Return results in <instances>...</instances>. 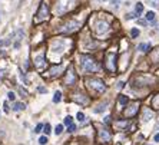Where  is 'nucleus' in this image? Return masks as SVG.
<instances>
[{"label": "nucleus", "mask_w": 159, "mask_h": 145, "mask_svg": "<svg viewBox=\"0 0 159 145\" xmlns=\"http://www.w3.org/2000/svg\"><path fill=\"white\" fill-rule=\"evenodd\" d=\"M82 68L86 72H95V71H97L99 66L96 65V62L92 58H89V56H82Z\"/></svg>", "instance_id": "obj_1"}, {"label": "nucleus", "mask_w": 159, "mask_h": 145, "mask_svg": "<svg viewBox=\"0 0 159 145\" xmlns=\"http://www.w3.org/2000/svg\"><path fill=\"white\" fill-rule=\"evenodd\" d=\"M47 16H49V7H47L46 2H42L40 7H39L37 13H36V23H40L43 20H46Z\"/></svg>", "instance_id": "obj_2"}, {"label": "nucleus", "mask_w": 159, "mask_h": 145, "mask_svg": "<svg viewBox=\"0 0 159 145\" xmlns=\"http://www.w3.org/2000/svg\"><path fill=\"white\" fill-rule=\"evenodd\" d=\"M106 66H108V69H109L110 72H115L116 71V55L115 53H108V56H106Z\"/></svg>", "instance_id": "obj_3"}, {"label": "nucleus", "mask_w": 159, "mask_h": 145, "mask_svg": "<svg viewBox=\"0 0 159 145\" xmlns=\"http://www.w3.org/2000/svg\"><path fill=\"white\" fill-rule=\"evenodd\" d=\"M89 84H90V86L93 88V89H96L97 92H103V91H106V85L103 84L100 79H92V80H89Z\"/></svg>", "instance_id": "obj_4"}, {"label": "nucleus", "mask_w": 159, "mask_h": 145, "mask_svg": "<svg viewBox=\"0 0 159 145\" xmlns=\"http://www.w3.org/2000/svg\"><path fill=\"white\" fill-rule=\"evenodd\" d=\"M34 65H36V68H43V65H44V55L43 53H40L39 56L34 58Z\"/></svg>", "instance_id": "obj_5"}, {"label": "nucleus", "mask_w": 159, "mask_h": 145, "mask_svg": "<svg viewBox=\"0 0 159 145\" xmlns=\"http://www.w3.org/2000/svg\"><path fill=\"white\" fill-rule=\"evenodd\" d=\"M78 23L76 22H69L67 25L65 26V29H62L63 32H69V33H70V32H73V30H76V29H78Z\"/></svg>", "instance_id": "obj_6"}, {"label": "nucleus", "mask_w": 159, "mask_h": 145, "mask_svg": "<svg viewBox=\"0 0 159 145\" xmlns=\"http://www.w3.org/2000/svg\"><path fill=\"white\" fill-rule=\"evenodd\" d=\"M108 30V23H105V22H97V25H96V32L97 33H105V32Z\"/></svg>", "instance_id": "obj_7"}, {"label": "nucleus", "mask_w": 159, "mask_h": 145, "mask_svg": "<svg viewBox=\"0 0 159 145\" xmlns=\"http://www.w3.org/2000/svg\"><path fill=\"white\" fill-rule=\"evenodd\" d=\"M75 79H76V76H75V73H73V71H72V69H69L67 76H66V84H67V85H73V84H75Z\"/></svg>", "instance_id": "obj_8"}, {"label": "nucleus", "mask_w": 159, "mask_h": 145, "mask_svg": "<svg viewBox=\"0 0 159 145\" xmlns=\"http://www.w3.org/2000/svg\"><path fill=\"white\" fill-rule=\"evenodd\" d=\"M99 135H100V139H102V141H105V142H109V141H110V134L108 132V131L102 129Z\"/></svg>", "instance_id": "obj_9"}, {"label": "nucleus", "mask_w": 159, "mask_h": 145, "mask_svg": "<svg viewBox=\"0 0 159 145\" xmlns=\"http://www.w3.org/2000/svg\"><path fill=\"white\" fill-rule=\"evenodd\" d=\"M62 69H63V66L62 65H56V66H53L52 69H50V75H53V76H56V75H59L60 72H62Z\"/></svg>", "instance_id": "obj_10"}, {"label": "nucleus", "mask_w": 159, "mask_h": 145, "mask_svg": "<svg viewBox=\"0 0 159 145\" xmlns=\"http://www.w3.org/2000/svg\"><path fill=\"white\" fill-rule=\"evenodd\" d=\"M23 109H26V105L23 102H16L13 106V111H23Z\"/></svg>", "instance_id": "obj_11"}, {"label": "nucleus", "mask_w": 159, "mask_h": 145, "mask_svg": "<svg viewBox=\"0 0 159 145\" xmlns=\"http://www.w3.org/2000/svg\"><path fill=\"white\" fill-rule=\"evenodd\" d=\"M142 12H143V4L140 3V2H138V3H136V6H135V13H136V15L139 16Z\"/></svg>", "instance_id": "obj_12"}, {"label": "nucleus", "mask_w": 159, "mask_h": 145, "mask_svg": "<svg viewBox=\"0 0 159 145\" xmlns=\"http://www.w3.org/2000/svg\"><path fill=\"white\" fill-rule=\"evenodd\" d=\"M138 49H139L140 52H148V50L150 49V45L149 43H140L139 46H138Z\"/></svg>", "instance_id": "obj_13"}, {"label": "nucleus", "mask_w": 159, "mask_h": 145, "mask_svg": "<svg viewBox=\"0 0 159 145\" xmlns=\"http://www.w3.org/2000/svg\"><path fill=\"white\" fill-rule=\"evenodd\" d=\"M62 49H63V43H62V42H59V45H57V43L53 45V52H62Z\"/></svg>", "instance_id": "obj_14"}, {"label": "nucleus", "mask_w": 159, "mask_h": 145, "mask_svg": "<svg viewBox=\"0 0 159 145\" xmlns=\"http://www.w3.org/2000/svg\"><path fill=\"white\" fill-rule=\"evenodd\" d=\"M60 99H62V93H60V91L55 92V96H53V102H55V103H57V102H60Z\"/></svg>", "instance_id": "obj_15"}, {"label": "nucleus", "mask_w": 159, "mask_h": 145, "mask_svg": "<svg viewBox=\"0 0 159 145\" xmlns=\"http://www.w3.org/2000/svg\"><path fill=\"white\" fill-rule=\"evenodd\" d=\"M118 101H119V103H120V105H126L129 99H128V96H125V95H120V96H119V99H118Z\"/></svg>", "instance_id": "obj_16"}, {"label": "nucleus", "mask_w": 159, "mask_h": 145, "mask_svg": "<svg viewBox=\"0 0 159 145\" xmlns=\"http://www.w3.org/2000/svg\"><path fill=\"white\" fill-rule=\"evenodd\" d=\"M136 111H138V105H133V106H132V108L129 109L128 112H126V115H128V116H132V115L136 114Z\"/></svg>", "instance_id": "obj_17"}, {"label": "nucleus", "mask_w": 159, "mask_h": 145, "mask_svg": "<svg viewBox=\"0 0 159 145\" xmlns=\"http://www.w3.org/2000/svg\"><path fill=\"white\" fill-rule=\"evenodd\" d=\"M152 116H153V114H152L150 111H148V109H146V111H145V115H143V121H149Z\"/></svg>", "instance_id": "obj_18"}, {"label": "nucleus", "mask_w": 159, "mask_h": 145, "mask_svg": "<svg viewBox=\"0 0 159 145\" xmlns=\"http://www.w3.org/2000/svg\"><path fill=\"white\" fill-rule=\"evenodd\" d=\"M76 118H78L79 122H85V119H86V118H85V114H83V112H78Z\"/></svg>", "instance_id": "obj_19"}, {"label": "nucleus", "mask_w": 159, "mask_h": 145, "mask_svg": "<svg viewBox=\"0 0 159 145\" xmlns=\"http://www.w3.org/2000/svg\"><path fill=\"white\" fill-rule=\"evenodd\" d=\"M72 122H73V118L70 116V115H67V116L65 118V125H67V127H69V125H72Z\"/></svg>", "instance_id": "obj_20"}, {"label": "nucleus", "mask_w": 159, "mask_h": 145, "mask_svg": "<svg viewBox=\"0 0 159 145\" xmlns=\"http://www.w3.org/2000/svg\"><path fill=\"white\" fill-rule=\"evenodd\" d=\"M62 132H63V125H57V127L55 128V134H56V135H60Z\"/></svg>", "instance_id": "obj_21"}, {"label": "nucleus", "mask_w": 159, "mask_h": 145, "mask_svg": "<svg viewBox=\"0 0 159 145\" xmlns=\"http://www.w3.org/2000/svg\"><path fill=\"white\" fill-rule=\"evenodd\" d=\"M148 3L153 7H159V0H148Z\"/></svg>", "instance_id": "obj_22"}, {"label": "nucleus", "mask_w": 159, "mask_h": 145, "mask_svg": "<svg viewBox=\"0 0 159 145\" xmlns=\"http://www.w3.org/2000/svg\"><path fill=\"white\" fill-rule=\"evenodd\" d=\"M43 132L44 134H46V135H49V134H50V123H46V125H43Z\"/></svg>", "instance_id": "obj_23"}, {"label": "nucleus", "mask_w": 159, "mask_h": 145, "mask_svg": "<svg viewBox=\"0 0 159 145\" xmlns=\"http://www.w3.org/2000/svg\"><path fill=\"white\" fill-rule=\"evenodd\" d=\"M155 19V13L153 12H148L146 13V20H153Z\"/></svg>", "instance_id": "obj_24"}, {"label": "nucleus", "mask_w": 159, "mask_h": 145, "mask_svg": "<svg viewBox=\"0 0 159 145\" xmlns=\"http://www.w3.org/2000/svg\"><path fill=\"white\" fill-rule=\"evenodd\" d=\"M131 36L133 37V39H135V37H138V36H139V30H138V29H132V30H131Z\"/></svg>", "instance_id": "obj_25"}, {"label": "nucleus", "mask_w": 159, "mask_h": 145, "mask_svg": "<svg viewBox=\"0 0 159 145\" xmlns=\"http://www.w3.org/2000/svg\"><path fill=\"white\" fill-rule=\"evenodd\" d=\"M39 144H40V145H46L47 144V136H40V138H39Z\"/></svg>", "instance_id": "obj_26"}, {"label": "nucleus", "mask_w": 159, "mask_h": 145, "mask_svg": "<svg viewBox=\"0 0 159 145\" xmlns=\"http://www.w3.org/2000/svg\"><path fill=\"white\" fill-rule=\"evenodd\" d=\"M105 106H106V103H103V105H100L99 108H96V109H95V112H96V114H99V112L105 111Z\"/></svg>", "instance_id": "obj_27"}, {"label": "nucleus", "mask_w": 159, "mask_h": 145, "mask_svg": "<svg viewBox=\"0 0 159 145\" xmlns=\"http://www.w3.org/2000/svg\"><path fill=\"white\" fill-rule=\"evenodd\" d=\"M7 98H9L10 101H14V99H16V95H14L13 92H9V93H7Z\"/></svg>", "instance_id": "obj_28"}, {"label": "nucleus", "mask_w": 159, "mask_h": 145, "mask_svg": "<svg viewBox=\"0 0 159 145\" xmlns=\"http://www.w3.org/2000/svg\"><path fill=\"white\" fill-rule=\"evenodd\" d=\"M136 13H129V15H126V19H128V20H129V19H135V17H136Z\"/></svg>", "instance_id": "obj_29"}, {"label": "nucleus", "mask_w": 159, "mask_h": 145, "mask_svg": "<svg viewBox=\"0 0 159 145\" xmlns=\"http://www.w3.org/2000/svg\"><path fill=\"white\" fill-rule=\"evenodd\" d=\"M19 92H20V95H25V96H27V95H29V93H27V91H26V89H23V88H20V89H19Z\"/></svg>", "instance_id": "obj_30"}, {"label": "nucleus", "mask_w": 159, "mask_h": 145, "mask_svg": "<svg viewBox=\"0 0 159 145\" xmlns=\"http://www.w3.org/2000/svg\"><path fill=\"white\" fill-rule=\"evenodd\" d=\"M75 131H76V125H73V123L69 125V132H75Z\"/></svg>", "instance_id": "obj_31"}, {"label": "nucleus", "mask_w": 159, "mask_h": 145, "mask_svg": "<svg viewBox=\"0 0 159 145\" xmlns=\"http://www.w3.org/2000/svg\"><path fill=\"white\" fill-rule=\"evenodd\" d=\"M112 4H113L115 9H118V7H119V0H112Z\"/></svg>", "instance_id": "obj_32"}, {"label": "nucleus", "mask_w": 159, "mask_h": 145, "mask_svg": "<svg viewBox=\"0 0 159 145\" xmlns=\"http://www.w3.org/2000/svg\"><path fill=\"white\" fill-rule=\"evenodd\" d=\"M42 128H43V125H42V123H39L37 127H36V131H34V132H42Z\"/></svg>", "instance_id": "obj_33"}, {"label": "nucleus", "mask_w": 159, "mask_h": 145, "mask_svg": "<svg viewBox=\"0 0 159 145\" xmlns=\"http://www.w3.org/2000/svg\"><path fill=\"white\" fill-rule=\"evenodd\" d=\"M37 91H39V92H42V93L47 92V89H46V88H43V86H39V88H37Z\"/></svg>", "instance_id": "obj_34"}, {"label": "nucleus", "mask_w": 159, "mask_h": 145, "mask_svg": "<svg viewBox=\"0 0 159 145\" xmlns=\"http://www.w3.org/2000/svg\"><path fill=\"white\" fill-rule=\"evenodd\" d=\"M138 23H139V25H142V26H146V20H142V19H139V20H138Z\"/></svg>", "instance_id": "obj_35"}, {"label": "nucleus", "mask_w": 159, "mask_h": 145, "mask_svg": "<svg viewBox=\"0 0 159 145\" xmlns=\"http://www.w3.org/2000/svg\"><path fill=\"white\" fill-rule=\"evenodd\" d=\"M123 86H125V84H123V82H119V84H118V88H119V89H122Z\"/></svg>", "instance_id": "obj_36"}, {"label": "nucleus", "mask_w": 159, "mask_h": 145, "mask_svg": "<svg viewBox=\"0 0 159 145\" xmlns=\"http://www.w3.org/2000/svg\"><path fill=\"white\" fill-rule=\"evenodd\" d=\"M153 139H155V142H159V134H156V135L153 136Z\"/></svg>", "instance_id": "obj_37"}, {"label": "nucleus", "mask_w": 159, "mask_h": 145, "mask_svg": "<svg viewBox=\"0 0 159 145\" xmlns=\"http://www.w3.org/2000/svg\"><path fill=\"white\" fill-rule=\"evenodd\" d=\"M105 122L109 123V122H110V116H106V118H105Z\"/></svg>", "instance_id": "obj_38"}, {"label": "nucleus", "mask_w": 159, "mask_h": 145, "mask_svg": "<svg viewBox=\"0 0 159 145\" xmlns=\"http://www.w3.org/2000/svg\"><path fill=\"white\" fill-rule=\"evenodd\" d=\"M4 76V71H0V78H3Z\"/></svg>", "instance_id": "obj_39"}]
</instances>
